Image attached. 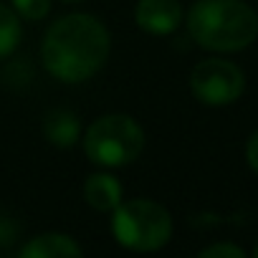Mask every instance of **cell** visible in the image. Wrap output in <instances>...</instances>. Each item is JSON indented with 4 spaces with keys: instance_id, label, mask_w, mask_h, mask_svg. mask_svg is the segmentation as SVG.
I'll return each mask as SVG.
<instances>
[{
    "instance_id": "2e32d148",
    "label": "cell",
    "mask_w": 258,
    "mask_h": 258,
    "mask_svg": "<svg viewBox=\"0 0 258 258\" xmlns=\"http://www.w3.org/2000/svg\"><path fill=\"white\" fill-rule=\"evenodd\" d=\"M253 255H255V258H258V245H255V250H253Z\"/></svg>"
},
{
    "instance_id": "4fadbf2b",
    "label": "cell",
    "mask_w": 258,
    "mask_h": 258,
    "mask_svg": "<svg viewBox=\"0 0 258 258\" xmlns=\"http://www.w3.org/2000/svg\"><path fill=\"white\" fill-rule=\"evenodd\" d=\"M21 233V225H16V220L6 213H0V248H6L11 245Z\"/></svg>"
},
{
    "instance_id": "9a60e30c",
    "label": "cell",
    "mask_w": 258,
    "mask_h": 258,
    "mask_svg": "<svg viewBox=\"0 0 258 258\" xmlns=\"http://www.w3.org/2000/svg\"><path fill=\"white\" fill-rule=\"evenodd\" d=\"M63 3H81V0H63Z\"/></svg>"
},
{
    "instance_id": "7c38bea8",
    "label": "cell",
    "mask_w": 258,
    "mask_h": 258,
    "mask_svg": "<svg viewBox=\"0 0 258 258\" xmlns=\"http://www.w3.org/2000/svg\"><path fill=\"white\" fill-rule=\"evenodd\" d=\"M245 250L233 243H213L200 250V258H243Z\"/></svg>"
},
{
    "instance_id": "30bf717a",
    "label": "cell",
    "mask_w": 258,
    "mask_h": 258,
    "mask_svg": "<svg viewBox=\"0 0 258 258\" xmlns=\"http://www.w3.org/2000/svg\"><path fill=\"white\" fill-rule=\"evenodd\" d=\"M21 21H18V13L0 6V61L13 56V51L18 48L21 43Z\"/></svg>"
},
{
    "instance_id": "ba28073f",
    "label": "cell",
    "mask_w": 258,
    "mask_h": 258,
    "mask_svg": "<svg viewBox=\"0 0 258 258\" xmlns=\"http://www.w3.org/2000/svg\"><path fill=\"white\" fill-rule=\"evenodd\" d=\"M121 192H124L121 182L114 175H109V172L89 175L86 182H84V198L99 213H111L121 203Z\"/></svg>"
},
{
    "instance_id": "277c9868",
    "label": "cell",
    "mask_w": 258,
    "mask_h": 258,
    "mask_svg": "<svg viewBox=\"0 0 258 258\" xmlns=\"http://www.w3.org/2000/svg\"><path fill=\"white\" fill-rule=\"evenodd\" d=\"M145 150V132L129 114H106L84 132V152L94 165L124 167Z\"/></svg>"
},
{
    "instance_id": "9c48e42d",
    "label": "cell",
    "mask_w": 258,
    "mask_h": 258,
    "mask_svg": "<svg viewBox=\"0 0 258 258\" xmlns=\"http://www.w3.org/2000/svg\"><path fill=\"white\" fill-rule=\"evenodd\" d=\"M43 135L53 147H74L81 137V121L71 109H51L43 119Z\"/></svg>"
},
{
    "instance_id": "5bb4252c",
    "label": "cell",
    "mask_w": 258,
    "mask_h": 258,
    "mask_svg": "<svg viewBox=\"0 0 258 258\" xmlns=\"http://www.w3.org/2000/svg\"><path fill=\"white\" fill-rule=\"evenodd\" d=\"M245 157H248V165L258 172V132L248 140V145H245Z\"/></svg>"
},
{
    "instance_id": "7a4b0ae2",
    "label": "cell",
    "mask_w": 258,
    "mask_h": 258,
    "mask_svg": "<svg viewBox=\"0 0 258 258\" xmlns=\"http://www.w3.org/2000/svg\"><path fill=\"white\" fill-rule=\"evenodd\" d=\"M187 31L208 51H243L258 36V13L243 0H198L187 13Z\"/></svg>"
},
{
    "instance_id": "6da1fadb",
    "label": "cell",
    "mask_w": 258,
    "mask_h": 258,
    "mask_svg": "<svg viewBox=\"0 0 258 258\" xmlns=\"http://www.w3.org/2000/svg\"><path fill=\"white\" fill-rule=\"evenodd\" d=\"M111 38L106 26L89 13L58 18L43 36L41 58L46 71L63 84L91 79L109 58Z\"/></svg>"
},
{
    "instance_id": "8992f818",
    "label": "cell",
    "mask_w": 258,
    "mask_h": 258,
    "mask_svg": "<svg viewBox=\"0 0 258 258\" xmlns=\"http://www.w3.org/2000/svg\"><path fill=\"white\" fill-rule=\"evenodd\" d=\"M185 11L180 0H140L135 6V23L150 36H170L180 28Z\"/></svg>"
},
{
    "instance_id": "8fae6325",
    "label": "cell",
    "mask_w": 258,
    "mask_h": 258,
    "mask_svg": "<svg viewBox=\"0 0 258 258\" xmlns=\"http://www.w3.org/2000/svg\"><path fill=\"white\" fill-rule=\"evenodd\" d=\"M13 11L26 21H41L51 13V0H13Z\"/></svg>"
},
{
    "instance_id": "3957f363",
    "label": "cell",
    "mask_w": 258,
    "mask_h": 258,
    "mask_svg": "<svg viewBox=\"0 0 258 258\" xmlns=\"http://www.w3.org/2000/svg\"><path fill=\"white\" fill-rule=\"evenodd\" d=\"M111 218V233L119 245L135 253H152L170 243L172 238V218L167 208L155 200L137 198V200H121Z\"/></svg>"
},
{
    "instance_id": "52a82bcc",
    "label": "cell",
    "mask_w": 258,
    "mask_h": 258,
    "mask_svg": "<svg viewBox=\"0 0 258 258\" xmlns=\"http://www.w3.org/2000/svg\"><path fill=\"white\" fill-rule=\"evenodd\" d=\"M81 253V245L66 233H43L31 238L23 248H18L21 258H71Z\"/></svg>"
},
{
    "instance_id": "5b68a950",
    "label": "cell",
    "mask_w": 258,
    "mask_h": 258,
    "mask_svg": "<svg viewBox=\"0 0 258 258\" xmlns=\"http://www.w3.org/2000/svg\"><path fill=\"white\" fill-rule=\"evenodd\" d=\"M192 96L208 106H225L240 99L245 89L243 71L225 58H205L190 74Z\"/></svg>"
}]
</instances>
